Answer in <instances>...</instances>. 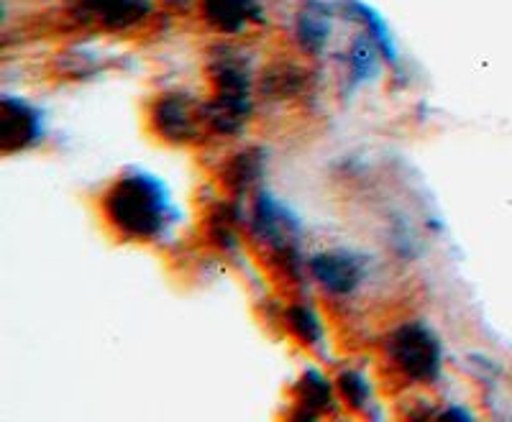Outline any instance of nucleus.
I'll list each match as a JSON object with an SVG mask.
<instances>
[{
	"label": "nucleus",
	"instance_id": "2",
	"mask_svg": "<svg viewBox=\"0 0 512 422\" xmlns=\"http://www.w3.org/2000/svg\"><path fill=\"white\" fill-rule=\"evenodd\" d=\"M213 98L203 103L205 128L216 136H236L254 113V82L244 62L218 57L210 64Z\"/></svg>",
	"mask_w": 512,
	"mask_h": 422
},
{
	"label": "nucleus",
	"instance_id": "10",
	"mask_svg": "<svg viewBox=\"0 0 512 422\" xmlns=\"http://www.w3.org/2000/svg\"><path fill=\"white\" fill-rule=\"evenodd\" d=\"M333 34V6L323 0H305L295 13V39L305 54H323Z\"/></svg>",
	"mask_w": 512,
	"mask_h": 422
},
{
	"label": "nucleus",
	"instance_id": "12",
	"mask_svg": "<svg viewBox=\"0 0 512 422\" xmlns=\"http://www.w3.org/2000/svg\"><path fill=\"white\" fill-rule=\"evenodd\" d=\"M264 164H267V154L262 149H246L233 154L221 169V180L236 197L246 195L256 182L264 177Z\"/></svg>",
	"mask_w": 512,
	"mask_h": 422
},
{
	"label": "nucleus",
	"instance_id": "17",
	"mask_svg": "<svg viewBox=\"0 0 512 422\" xmlns=\"http://www.w3.org/2000/svg\"><path fill=\"white\" fill-rule=\"evenodd\" d=\"M241 218L239 208L236 205H216V208L208 213V238L216 243L218 249L233 251L239 246V238H236V231H233V223Z\"/></svg>",
	"mask_w": 512,
	"mask_h": 422
},
{
	"label": "nucleus",
	"instance_id": "4",
	"mask_svg": "<svg viewBox=\"0 0 512 422\" xmlns=\"http://www.w3.org/2000/svg\"><path fill=\"white\" fill-rule=\"evenodd\" d=\"M149 123L159 139L169 144H198L208 131L203 121V103L187 93H164L149 108Z\"/></svg>",
	"mask_w": 512,
	"mask_h": 422
},
{
	"label": "nucleus",
	"instance_id": "3",
	"mask_svg": "<svg viewBox=\"0 0 512 422\" xmlns=\"http://www.w3.org/2000/svg\"><path fill=\"white\" fill-rule=\"evenodd\" d=\"M387 359L408 382L436 384L443 371V343L423 320H410L387 338Z\"/></svg>",
	"mask_w": 512,
	"mask_h": 422
},
{
	"label": "nucleus",
	"instance_id": "18",
	"mask_svg": "<svg viewBox=\"0 0 512 422\" xmlns=\"http://www.w3.org/2000/svg\"><path fill=\"white\" fill-rule=\"evenodd\" d=\"M338 392L346 399V405L356 412H364L372 399V387H369L367 376L359 371H344L338 376Z\"/></svg>",
	"mask_w": 512,
	"mask_h": 422
},
{
	"label": "nucleus",
	"instance_id": "20",
	"mask_svg": "<svg viewBox=\"0 0 512 422\" xmlns=\"http://www.w3.org/2000/svg\"><path fill=\"white\" fill-rule=\"evenodd\" d=\"M441 417H461V420H469L472 417V412H466V410H459V407H448L446 412H438Z\"/></svg>",
	"mask_w": 512,
	"mask_h": 422
},
{
	"label": "nucleus",
	"instance_id": "11",
	"mask_svg": "<svg viewBox=\"0 0 512 422\" xmlns=\"http://www.w3.org/2000/svg\"><path fill=\"white\" fill-rule=\"evenodd\" d=\"M341 11H344L346 18H351V21L364 26V31L372 36L374 44H377L379 52H382L384 62L392 64V67H400V49H397L395 44V36H392L390 26H387V21H384L382 13H379L377 8H372L369 3H364V0H344V3H341Z\"/></svg>",
	"mask_w": 512,
	"mask_h": 422
},
{
	"label": "nucleus",
	"instance_id": "7",
	"mask_svg": "<svg viewBox=\"0 0 512 422\" xmlns=\"http://www.w3.org/2000/svg\"><path fill=\"white\" fill-rule=\"evenodd\" d=\"M47 136L44 113L24 98L3 95L0 100V151L16 154V151L34 149Z\"/></svg>",
	"mask_w": 512,
	"mask_h": 422
},
{
	"label": "nucleus",
	"instance_id": "8",
	"mask_svg": "<svg viewBox=\"0 0 512 422\" xmlns=\"http://www.w3.org/2000/svg\"><path fill=\"white\" fill-rule=\"evenodd\" d=\"M70 11L105 29H134L152 13V0H70Z\"/></svg>",
	"mask_w": 512,
	"mask_h": 422
},
{
	"label": "nucleus",
	"instance_id": "14",
	"mask_svg": "<svg viewBox=\"0 0 512 422\" xmlns=\"http://www.w3.org/2000/svg\"><path fill=\"white\" fill-rule=\"evenodd\" d=\"M305 90V70L295 64H274L262 77V95L269 100L295 98Z\"/></svg>",
	"mask_w": 512,
	"mask_h": 422
},
{
	"label": "nucleus",
	"instance_id": "19",
	"mask_svg": "<svg viewBox=\"0 0 512 422\" xmlns=\"http://www.w3.org/2000/svg\"><path fill=\"white\" fill-rule=\"evenodd\" d=\"M390 236L392 251H395V254H400L402 259H415V256H418V233L408 226V220H397L395 226L390 228Z\"/></svg>",
	"mask_w": 512,
	"mask_h": 422
},
{
	"label": "nucleus",
	"instance_id": "15",
	"mask_svg": "<svg viewBox=\"0 0 512 422\" xmlns=\"http://www.w3.org/2000/svg\"><path fill=\"white\" fill-rule=\"evenodd\" d=\"M295 397H297V405L303 407V410L315 412H328L333 407V387L328 382L326 376L320 374V371L310 369L300 376V382L295 387Z\"/></svg>",
	"mask_w": 512,
	"mask_h": 422
},
{
	"label": "nucleus",
	"instance_id": "21",
	"mask_svg": "<svg viewBox=\"0 0 512 422\" xmlns=\"http://www.w3.org/2000/svg\"><path fill=\"white\" fill-rule=\"evenodd\" d=\"M175 3H185V6H187V3H190V0H175Z\"/></svg>",
	"mask_w": 512,
	"mask_h": 422
},
{
	"label": "nucleus",
	"instance_id": "9",
	"mask_svg": "<svg viewBox=\"0 0 512 422\" xmlns=\"http://www.w3.org/2000/svg\"><path fill=\"white\" fill-rule=\"evenodd\" d=\"M205 24L221 34H244L251 24H262L264 11L259 0H200Z\"/></svg>",
	"mask_w": 512,
	"mask_h": 422
},
{
	"label": "nucleus",
	"instance_id": "13",
	"mask_svg": "<svg viewBox=\"0 0 512 422\" xmlns=\"http://www.w3.org/2000/svg\"><path fill=\"white\" fill-rule=\"evenodd\" d=\"M379 59H382V52H379V47L374 44L372 36H369L367 31L356 36V39L351 41L349 52H346L344 93H354L356 87L374 80L379 72Z\"/></svg>",
	"mask_w": 512,
	"mask_h": 422
},
{
	"label": "nucleus",
	"instance_id": "6",
	"mask_svg": "<svg viewBox=\"0 0 512 422\" xmlns=\"http://www.w3.org/2000/svg\"><path fill=\"white\" fill-rule=\"evenodd\" d=\"M308 272L333 297H351L369 279V261L351 249L318 251L308 259Z\"/></svg>",
	"mask_w": 512,
	"mask_h": 422
},
{
	"label": "nucleus",
	"instance_id": "5",
	"mask_svg": "<svg viewBox=\"0 0 512 422\" xmlns=\"http://www.w3.org/2000/svg\"><path fill=\"white\" fill-rule=\"evenodd\" d=\"M249 231L274 256L282 254V251L297 249L303 226L285 203H280L272 192L262 190L254 197V205H251Z\"/></svg>",
	"mask_w": 512,
	"mask_h": 422
},
{
	"label": "nucleus",
	"instance_id": "16",
	"mask_svg": "<svg viewBox=\"0 0 512 422\" xmlns=\"http://www.w3.org/2000/svg\"><path fill=\"white\" fill-rule=\"evenodd\" d=\"M285 323L290 328L292 336L308 348H320L323 346V338H326V330H323V323H320L318 315L310 310L308 305H290L285 310Z\"/></svg>",
	"mask_w": 512,
	"mask_h": 422
},
{
	"label": "nucleus",
	"instance_id": "1",
	"mask_svg": "<svg viewBox=\"0 0 512 422\" xmlns=\"http://www.w3.org/2000/svg\"><path fill=\"white\" fill-rule=\"evenodd\" d=\"M105 223L118 238L131 243H154L167 236L180 218L169 187L144 169L123 172L100 200Z\"/></svg>",
	"mask_w": 512,
	"mask_h": 422
}]
</instances>
